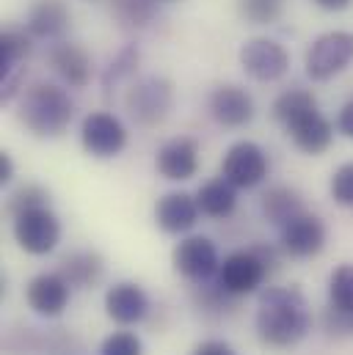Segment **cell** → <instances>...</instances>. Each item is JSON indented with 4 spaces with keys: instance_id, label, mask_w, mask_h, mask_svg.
<instances>
[{
    "instance_id": "cell-1",
    "label": "cell",
    "mask_w": 353,
    "mask_h": 355,
    "mask_svg": "<svg viewBox=\"0 0 353 355\" xmlns=\"http://www.w3.org/2000/svg\"><path fill=\"white\" fill-rule=\"evenodd\" d=\"M257 336L270 350H290L312 331V309L298 286H268L260 295Z\"/></svg>"
},
{
    "instance_id": "cell-2",
    "label": "cell",
    "mask_w": 353,
    "mask_h": 355,
    "mask_svg": "<svg viewBox=\"0 0 353 355\" xmlns=\"http://www.w3.org/2000/svg\"><path fill=\"white\" fill-rule=\"evenodd\" d=\"M273 119L287 130L304 155H323L334 141V124L320 113L318 96L306 89L281 91L273 99Z\"/></svg>"
},
{
    "instance_id": "cell-3",
    "label": "cell",
    "mask_w": 353,
    "mask_h": 355,
    "mask_svg": "<svg viewBox=\"0 0 353 355\" xmlns=\"http://www.w3.org/2000/svg\"><path fill=\"white\" fill-rule=\"evenodd\" d=\"M17 116L31 135L58 138L75 119V99L58 83H36L22 94Z\"/></svg>"
},
{
    "instance_id": "cell-4",
    "label": "cell",
    "mask_w": 353,
    "mask_h": 355,
    "mask_svg": "<svg viewBox=\"0 0 353 355\" xmlns=\"http://www.w3.org/2000/svg\"><path fill=\"white\" fill-rule=\"evenodd\" d=\"M124 107L138 127H158L174 107V86L161 75H144L127 89Z\"/></svg>"
},
{
    "instance_id": "cell-5",
    "label": "cell",
    "mask_w": 353,
    "mask_h": 355,
    "mask_svg": "<svg viewBox=\"0 0 353 355\" xmlns=\"http://www.w3.org/2000/svg\"><path fill=\"white\" fill-rule=\"evenodd\" d=\"M353 64V33L351 31H329L320 33L306 55H304V69L312 80L323 83L337 78L340 72H345Z\"/></svg>"
},
{
    "instance_id": "cell-6",
    "label": "cell",
    "mask_w": 353,
    "mask_h": 355,
    "mask_svg": "<svg viewBox=\"0 0 353 355\" xmlns=\"http://www.w3.org/2000/svg\"><path fill=\"white\" fill-rule=\"evenodd\" d=\"M11 234L17 245L31 257H47L61 243V220L50 207H36L14 215Z\"/></svg>"
},
{
    "instance_id": "cell-7",
    "label": "cell",
    "mask_w": 353,
    "mask_h": 355,
    "mask_svg": "<svg viewBox=\"0 0 353 355\" xmlns=\"http://www.w3.org/2000/svg\"><path fill=\"white\" fill-rule=\"evenodd\" d=\"M270 171V160L260 144L254 141H238L224 152L221 160V177L232 182L238 190H252L263 184Z\"/></svg>"
},
{
    "instance_id": "cell-8",
    "label": "cell",
    "mask_w": 353,
    "mask_h": 355,
    "mask_svg": "<svg viewBox=\"0 0 353 355\" xmlns=\"http://www.w3.org/2000/svg\"><path fill=\"white\" fill-rule=\"evenodd\" d=\"M81 146L86 149V155L97 157V160H110L124 152L127 127L122 124L119 116H113L108 110H94L81 124Z\"/></svg>"
},
{
    "instance_id": "cell-9",
    "label": "cell",
    "mask_w": 353,
    "mask_h": 355,
    "mask_svg": "<svg viewBox=\"0 0 353 355\" xmlns=\"http://www.w3.org/2000/svg\"><path fill=\"white\" fill-rule=\"evenodd\" d=\"M238 58H240L243 72L257 83H276L290 69V53L276 39H268V36L249 39L240 47Z\"/></svg>"
},
{
    "instance_id": "cell-10",
    "label": "cell",
    "mask_w": 353,
    "mask_h": 355,
    "mask_svg": "<svg viewBox=\"0 0 353 355\" xmlns=\"http://www.w3.org/2000/svg\"><path fill=\"white\" fill-rule=\"evenodd\" d=\"M268 275H270V270L260 259V254L254 248H246V251H232L229 257H224L215 278L229 295L243 297V295L257 292Z\"/></svg>"
},
{
    "instance_id": "cell-11",
    "label": "cell",
    "mask_w": 353,
    "mask_h": 355,
    "mask_svg": "<svg viewBox=\"0 0 353 355\" xmlns=\"http://www.w3.org/2000/svg\"><path fill=\"white\" fill-rule=\"evenodd\" d=\"M172 265L174 270L199 284V281H210L218 275V267H221V254L215 248V243L210 237H202V234H190L185 240H179L172 251Z\"/></svg>"
},
{
    "instance_id": "cell-12",
    "label": "cell",
    "mask_w": 353,
    "mask_h": 355,
    "mask_svg": "<svg viewBox=\"0 0 353 355\" xmlns=\"http://www.w3.org/2000/svg\"><path fill=\"white\" fill-rule=\"evenodd\" d=\"M279 248L293 259H312L326 248V226L318 215L301 212L279 229Z\"/></svg>"
},
{
    "instance_id": "cell-13",
    "label": "cell",
    "mask_w": 353,
    "mask_h": 355,
    "mask_svg": "<svg viewBox=\"0 0 353 355\" xmlns=\"http://www.w3.org/2000/svg\"><path fill=\"white\" fill-rule=\"evenodd\" d=\"M72 297V286L61 272H39L25 286V300L33 314L44 320H56L67 311Z\"/></svg>"
},
{
    "instance_id": "cell-14",
    "label": "cell",
    "mask_w": 353,
    "mask_h": 355,
    "mask_svg": "<svg viewBox=\"0 0 353 355\" xmlns=\"http://www.w3.org/2000/svg\"><path fill=\"white\" fill-rule=\"evenodd\" d=\"M210 116L221 124V127H229V130H240L246 124H252L257 107H254V96L243 86L238 83H221L215 86L210 99Z\"/></svg>"
},
{
    "instance_id": "cell-15",
    "label": "cell",
    "mask_w": 353,
    "mask_h": 355,
    "mask_svg": "<svg viewBox=\"0 0 353 355\" xmlns=\"http://www.w3.org/2000/svg\"><path fill=\"white\" fill-rule=\"evenodd\" d=\"M47 64L50 69L58 75V80L67 89H86L91 83V55L83 44L78 42H64L58 39L50 50H47Z\"/></svg>"
},
{
    "instance_id": "cell-16",
    "label": "cell",
    "mask_w": 353,
    "mask_h": 355,
    "mask_svg": "<svg viewBox=\"0 0 353 355\" xmlns=\"http://www.w3.org/2000/svg\"><path fill=\"white\" fill-rule=\"evenodd\" d=\"M105 314L116 325H138L149 314V295L136 281H119L105 292Z\"/></svg>"
},
{
    "instance_id": "cell-17",
    "label": "cell",
    "mask_w": 353,
    "mask_h": 355,
    "mask_svg": "<svg viewBox=\"0 0 353 355\" xmlns=\"http://www.w3.org/2000/svg\"><path fill=\"white\" fill-rule=\"evenodd\" d=\"M199 218H202L199 201H196V196H190L185 190H172V193L161 196L158 204H155V223L166 234L190 232L199 223Z\"/></svg>"
},
{
    "instance_id": "cell-18",
    "label": "cell",
    "mask_w": 353,
    "mask_h": 355,
    "mask_svg": "<svg viewBox=\"0 0 353 355\" xmlns=\"http://www.w3.org/2000/svg\"><path fill=\"white\" fill-rule=\"evenodd\" d=\"M158 174L169 182H188L199 171V144L193 138H172L155 155Z\"/></svg>"
},
{
    "instance_id": "cell-19",
    "label": "cell",
    "mask_w": 353,
    "mask_h": 355,
    "mask_svg": "<svg viewBox=\"0 0 353 355\" xmlns=\"http://www.w3.org/2000/svg\"><path fill=\"white\" fill-rule=\"evenodd\" d=\"M72 25V11L64 0H36L28 8L25 17V31L33 39H47V42H58Z\"/></svg>"
},
{
    "instance_id": "cell-20",
    "label": "cell",
    "mask_w": 353,
    "mask_h": 355,
    "mask_svg": "<svg viewBox=\"0 0 353 355\" xmlns=\"http://www.w3.org/2000/svg\"><path fill=\"white\" fill-rule=\"evenodd\" d=\"M58 272L69 281L72 289H94L105 275V262L97 251H72L61 259Z\"/></svg>"
},
{
    "instance_id": "cell-21",
    "label": "cell",
    "mask_w": 353,
    "mask_h": 355,
    "mask_svg": "<svg viewBox=\"0 0 353 355\" xmlns=\"http://www.w3.org/2000/svg\"><path fill=\"white\" fill-rule=\"evenodd\" d=\"M196 201H199L202 215L224 220V218L235 215V209H238V187L224 177H215L196 190Z\"/></svg>"
},
{
    "instance_id": "cell-22",
    "label": "cell",
    "mask_w": 353,
    "mask_h": 355,
    "mask_svg": "<svg viewBox=\"0 0 353 355\" xmlns=\"http://www.w3.org/2000/svg\"><path fill=\"white\" fill-rule=\"evenodd\" d=\"M260 212H263V218L270 226L281 229L287 220H293L295 215L304 212V201L293 187L276 184V187L265 190L263 201H260Z\"/></svg>"
},
{
    "instance_id": "cell-23",
    "label": "cell",
    "mask_w": 353,
    "mask_h": 355,
    "mask_svg": "<svg viewBox=\"0 0 353 355\" xmlns=\"http://www.w3.org/2000/svg\"><path fill=\"white\" fill-rule=\"evenodd\" d=\"M31 55V33L19 28H6L0 33V75H8L11 69L22 67Z\"/></svg>"
},
{
    "instance_id": "cell-24",
    "label": "cell",
    "mask_w": 353,
    "mask_h": 355,
    "mask_svg": "<svg viewBox=\"0 0 353 355\" xmlns=\"http://www.w3.org/2000/svg\"><path fill=\"white\" fill-rule=\"evenodd\" d=\"M158 0H110V14L124 28H147L155 19Z\"/></svg>"
},
{
    "instance_id": "cell-25",
    "label": "cell",
    "mask_w": 353,
    "mask_h": 355,
    "mask_svg": "<svg viewBox=\"0 0 353 355\" xmlns=\"http://www.w3.org/2000/svg\"><path fill=\"white\" fill-rule=\"evenodd\" d=\"M329 306L353 314V265H340L329 275Z\"/></svg>"
},
{
    "instance_id": "cell-26",
    "label": "cell",
    "mask_w": 353,
    "mask_h": 355,
    "mask_svg": "<svg viewBox=\"0 0 353 355\" xmlns=\"http://www.w3.org/2000/svg\"><path fill=\"white\" fill-rule=\"evenodd\" d=\"M36 207H50V193L42 184H33V182L17 187L8 196V204H6V209H8L11 218L19 215V212H25V209H36Z\"/></svg>"
},
{
    "instance_id": "cell-27",
    "label": "cell",
    "mask_w": 353,
    "mask_h": 355,
    "mask_svg": "<svg viewBox=\"0 0 353 355\" xmlns=\"http://www.w3.org/2000/svg\"><path fill=\"white\" fill-rule=\"evenodd\" d=\"M136 67H138V50L136 47H124L116 53V58L108 64V69L102 72V86L105 89H113L119 86L122 80H130L136 75Z\"/></svg>"
},
{
    "instance_id": "cell-28",
    "label": "cell",
    "mask_w": 353,
    "mask_h": 355,
    "mask_svg": "<svg viewBox=\"0 0 353 355\" xmlns=\"http://www.w3.org/2000/svg\"><path fill=\"white\" fill-rule=\"evenodd\" d=\"M240 14L252 25H273L281 17L284 3L281 0H240Z\"/></svg>"
},
{
    "instance_id": "cell-29",
    "label": "cell",
    "mask_w": 353,
    "mask_h": 355,
    "mask_svg": "<svg viewBox=\"0 0 353 355\" xmlns=\"http://www.w3.org/2000/svg\"><path fill=\"white\" fill-rule=\"evenodd\" d=\"M329 193L334 198L337 207L353 209V163H343L329 182Z\"/></svg>"
},
{
    "instance_id": "cell-30",
    "label": "cell",
    "mask_w": 353,
    "mask_h": 355,
    "mask_svg": "<svg viewBox=\"0 0 353 355\" xmlns=\"http://www.w3.org/2000/svg\"><path fill=\"white\" fill-rule=\"evenodd\" d=\"M99 355H144V342L133 331H116L99 345Z\"/></svg>"
},
{
    "instance_id": "cell-31",
    "label": "cell",
    "mask_w": 353,
    "mask_h": 355,
    "mask_svg": "<svg viewBox=\"0 0 353 355\" xmlns=\"http://www.w3.org/2000/svg\"><path fill=\"white\" fill-rule=\"evenodd\" d=\"M323 328L331 336H353V314L348 311H337V309H326L323 311Z\"/></svg>"
},
{
    "instance_id": "cell-32",
    "label": "cell",
    "mask_w": 353,
    "mask_h": 355,
    "mask_svg": "<svg viewBox=\"0 0 353 355\" xmlns=\"http://www.w3.org/2000/svg\"><path fill=\"white\" fill-rule=\"evenodd\" d=\"M22 80H25V67H17V69H11L8 75H0V102H3V105H8V102L19 94Z\"/></svg>"
},
{
    "instance_id": "cell-33",
    "label": "cell",
    "mask_w": 353,
    "mask_h": 355,
    "mask_svg": "<svg viewBox=\"0 0 353 355\" xmlns=\"http://www.w3.org/2000/svg\"><path fill=\"white\" fill-rule=\"evenodd\" d=\"M337 132L345 138H353V99H348L337 113Z\"/></svg>"
},
{
    "instance_id": "cell-34",
    "label": "cell",
    "mask_w": 353,
    "mask_h": 355,
    "mask_svg": "<svg viewBox=\"0 0 353 355\" xmlns=\"http://www.w3.org/2000/svg\"><path fill=\"white\" fill-rule=\"evenodd\" d=\"M193 355H238L227 342H221V339H207V342H202Z\"/></svg>"
},
{
    "instance_id": "cell-35",
    "label": "cell",
    "mask_w": 353,
    "mask_h": 355,
    "mask_svg": "<svg viewBox=\"0 0 353 355\" xmlns=\"http://www.w3.org/2000/svg\"><path fill=\"white\" fill-rule=\"evenodd\" d=\"M14 179V160L8 152H0V184H8Z\"/></svg>"
},
{
    "instance_id": "cell-36",
    "label": "cell",
    "mask_w": 353,
    "mask_h": 355,
    "mask_svg": "<svg viewBox=\"0 0 353 355\" xmlns=\"http://www.w3.org/2000/svg\"><path fill=\"white\" fill-rule=\"evenodd\" d=\"M312 3L318 8H323V11H345L353 0H312Z\"/></svg>"
}]
</instances>
